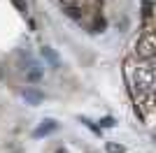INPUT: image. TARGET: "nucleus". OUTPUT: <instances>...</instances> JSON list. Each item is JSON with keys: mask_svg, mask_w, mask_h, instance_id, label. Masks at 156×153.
I'll list each match as a JSON object with an SVG mask.
<instances>
[{"mask_svg": "<svg viewBox=\"0 0 156 153\" xmlns=\"http://www.w3.org/2000/svg\"><path fill=\"white\" fill-rule=\"evenodd\" d=\"M58 153H63V151H58Z\"/></svg>", "mask_w": 156, "mask_h": 153, "instance_id": "obj_8", "label": "nucleus"}, {"mask_svg": "<svg viewBox=\"0 0 156 153\" xmlns=\"http://www.w3.org/2000/svg\"><path fill=\"white\" fill-rule=\"evenodd\" d=\"M12 2H14L16 7H19L21 12H26V2H23V0H12Z\"/></svg>", "mask_w": 156, "mask_h": 153, "instance_id": "obj_6", "label": "nucleus"}, {"mask_svg": "<svg viewBox=\"0 0 156 153\" xmlns=\"http://www.w3.org/2000/svg\"><path fill=\"white\" fill-rule=\"evenodd\" d=\"M42 56L49 58V60H51V65H58V58L54 56V51H51V49H47V46H44V49H42Z\"/></svg>", "mask_w": 156, "mask_h": 153, "instance_id": "obj_4", "label": "nucleus"}, {"mask_svg": "<svg viewBox=\"0 0 156 153\" xmlns=\"http://www.w3.org/2000/svg\"><path fill=\"white\" fill-rule=\"evenodd\" d=\"M135 53H137V60H154V35H151V30L147 28L144 30V35L140 39H137V44H135Z\"/></svg>", "mask_w": 156, "mask_h": 153, "instance_id": "obj_1", "label": "nucleus"}, {"mask_svg": "<svg viewBox=\"0 0 156 153\" xmlns=\"http://www.w3.org/2000/svg\"><path fill=\"white\" fill-rule=\"evenodd\" d=\"M107 151L110 153H124V146H119V144H107Z\"/></svg>", "mask_w": 156, "mask_h": 153, "instance_id": "obj_5", "label": "nucleus"}, {"mask_svg": "<svg viewBox=\"0 0 156 153\" xmlns=\"http://www.w3.org/2000/svg\"><path fill=\"white\" fill-rule=\"evenodd\" d=\"M23 97H26L28 102H33V104H37V102L42 100V95H40V93H35V90H23Z\"/></svg>", "mask_w": 156, "mask_h": 153, "instance_id": "obj_3", "label": "nucleus"}, {"mask_svg": "<svg viewBox=\"0 0 156 153\" xmlns=\"http://www.w3.org/2000/svg\"><path fill=\"white\" fill-rule=\"evenodd\" d=\"M51 130H56V123L54 121H44L42 125L35 130V137H40V134H47V132H51Z\"/></svg>", "mask_w": 156, "mask_h": 153, "instance_id": "obj_2", "label": "nucleus"}, {"mask_svg": "<svg viewBox=\"0 0 156 153\" xmlns=\"http://www.w3.org/2000/svg\"><path fill=\"white\" fill-rule=\"evenodd\" d=\"M100 125H105V127H112V125H114V121H112V118H103V121H100Z\"/></svg>", "mask_w": 156, "mask_h": 153, "instance_id": "obj_7", "label": "nucleus"}]
</instances>
